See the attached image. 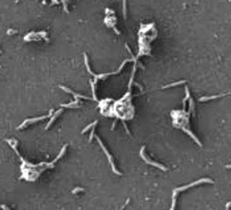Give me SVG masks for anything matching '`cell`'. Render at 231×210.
<instances>
[{
  "instance_id": "1",
  "label": "cell",
  "mask_w": 231,
  "mask_h": 210,
  "mask_svg": "<svg viewBox=\"0 0 231 210\" xmlns=\"http://www.w3.org/2000/svg\"><path fill=\"white\" fill-rule=\"evenodd\" d=\"M6 142L9 144V146L15 151V153L18 155V156L19 157V159L21 160V179H24L27 181H35L39 178V176L41 175L42 172H44L46 169H49V168H54L56 163L62 158L66 153L67 150V147H68V144H65L62 148L61 152L59 153V155L52 161V162H41L39 164H36V165H33L31 163H29L28 161H26L22 156L19 153L18 148H17V144H18V141L16 139H7Z\"/></svg>"
},
{
  "instance_id": "2",
  "label": "cell",
  "mask_w": 231,
  "mask_h": 210,
  "mask_svg": "<svg viewBox=\"0 0 231 210\" xmlns=\"http://www.w3.org/2000/svg\"><path fill=\"white\" fill-rule=\"evenodd\" d=\"M203 182H207V183H214V180H211V179H201V180H198L192 183H189L188 185H185V186H182V187H179V188H177L173 191V194H172V206H171V208L170 209L173 210L175 209V206H176V196H177V194L178 192H183L185 190L190 188V187H194L198 184H201V183H203Z\"/></svg>"
},
{
  "instance_id": "3",
  "label": "cell",
  "mask_w": 231,
  "mask_h": 210,
  "mask_svg": "<svg viewBox=\"0 0 231 210\" xmlns=\"http://www.w3.org/2000/svg\"><path fill=\"white\" fill-rule=\"evenodd\" d=\"M53 113H54V109H51L50 111H49V113H48V115H45V116H42V117H39V118H31V119H27V120H25L19 127H18V129L19 130H20V129H24L26 126H28V125H30V124H32V123H34V122H37V121H40V120H45L46 118H51V116L53 115Z\"/></svg>"
},
{
  "instance_id": "4",
  "label": "cell",
  "mask_w": 231,
  "mask_h": 210,
  "mask_svg": "<svg viewBox=\"0 0 231 210\" xmlns=\"http://www.w3.org/2000/svg\"><path fill=\"white\" fill-rule=\"evenodd\" d=\"M95 138L97 139L98 143L100 144V145H101V147H102L103 151H104V152L106 153V156H107V158H108V161H109V163H110V165H111V167H112V170H113V172H114V173H116L117 175H122V173H121V172H119L118 170H117V168H116V166H115L114 162H113V159H112V156H111V155L109 154V152H108L107 149L106 148V146H105V145L103 144V143L101 142V140L99 139V137L95 135Z\"/></svg>"
},
{
  "instance_id": "5",
  "label": "cell",
  "mask_w": 231,
  "mask_h": 210,
  "mask_svg": "<svg viewBox=\"0 0 231 210\" xmlns=\"http://www.w3.org/2000/svg\"><path fill=\"white\" fill-rule=\"evenodd\" d=\"M144 149H145V146H142L141 149H140V157H141L147 164H150V165L154 166V167H159L160 169H162V170H164V171H167V168L166 167H164V166L161 165V164H158V163H156V162L151 161L149 158H147V157L145 156V155H144Z\"/></svg>"
},
{
  "instance_id": "6",
  "label": "cell",
  "mask_w": 231,
  "mask_h": 210,
  "mask_svg": "<svg viewBox=\"0 0 231 210\" xmlns=\"http://www.w3.org/2000/svg\"><path fill=\"white\" fill-rule=\"evenodd\" d=\"M63 110H64V109L60 108V109H58L57 112H54V113H53V115L51 116V119H50V120H49V122L47 123V125L45 126V130H48V129H49V127H50V126H51V125L55 122V120L57 119V117L61 114L62 112H63Z\"/></svg>"
},
{
  "instance_id": "7",
  "label": "cell",
  "mask_w": 231,
  "mask_h": 210,
  "mask_svg": "<svg viewBox=\"0 0 231 210\" xmlns=\"http://www.w3.org/2000/svg\"><path fill=\"white\" fill-rule=\"evenodd\" d=\"M227 94H218V95H213V96H208V97H201L199 99L200 102H204V101H209V100H212V99H216V98H219L221 96H225Z\"/></svg>"
},
{
  "instance_id": "8",
  "label": "cell",
  "mask_w": 231,
  "mask_h": 210,
  "mask_svg": "<svg viewBox=\"0 0 231 210\" xmlns=\"http://www.w3.org/2000/svg\"><path fill=\"white\" fill-rule=\"evenodd\" d=\"M186 82H187V81H179V82H173V83H169V84H167V85H165V86H163L162 88H163V89H167V88H170V87H174V86L182 84V83H184Z\"/></svg>"
},
{
  "instance_id": "9",
  "label": "cell",
  "mask_w": 231,
  "mask_h": 210,
  "mask_svg": "<svg viewBox=\"0 0 231 210\" xmlns=\"http://www.w3.org/2000/svg\"><path fill=\"white\" fill-rule=\"evenodd\" d=\"M97 122H98V120H95V121H93V122H92V124L88 125V126H87L86 128H84V129H83V130L81 131V133H85V132H87V131H88V130H89V129H90L91 127H92V126H93V125H95V124H97Z\"/></svg>"
},
{
  "instance_id": "10",
  "label": "cell",
  "mask_w": 231,
  "mask_h": 210,
  "mask_svg": "<svg viewBox=\"0 0 231 210\" xmlns=\"http://www.w3.org/2000/svg\"><path fill=\"white\" fill-rule=\"evenodd\" d=\"M96 125V124H95ZM95 125H93L92 126V132H91V134H90V138H89V142H92V138H93V136H94V131H95Z\"/></svg>"
},
{
  "instance_id": "11",
  "label": "cell",
  "mask_w": 231,
  "mask_h": 210,
  "mask_svg": "<svg viewBox=\"0 0 231 210\" xmlns=\"http://www.w3.org/2000/svg\"><path fill=\"white\" fill-rule=\"evenodd\" d=\"M123 17L126 19L127 18V9H126V0H123Z\"/></svg>"
},
{
  "instance_id": "12",
  "label": "cell",
  "mask_w": 231,
  "mask_h": 210,
  "mask_svg": "<svg viewBox=\"0 0 231 210\" xmlns=\"http://www.w3.org/2000/svg\"><path fill=\"white\" fill-rule=\"evenodd\" d=\"M82 191H83V189H82V188H80V187H78V188L74 189V190L72 191V193H73V194H77V193H79V192H82Z\"/></svg>"
},
{
  "instance_id": "13",
  "label": "cell",
  "mask_w": 231,
  "mask_h": 210,
  "mask_svg": "<svg viewBox=\"0 0 231 210\" xmlns=\"http://www.w3.org/2000/svg\"><path fill=\"white\" fill-rule=\"evenodd\" d=\"M16 32H17L16 31H13V30H11V29L7 31V33H8V34H13V33H16Z\"/></svg>"
},
{
  "instance_id": "14",
  "label": "cell",
  "mask_w": 231,
  "mask_h": 210,
  "mask_svg": "<svg viewBox=\"0 0 231 210\" xmlns=\"http://www.w3.org/2000/svg\"><path fill=\"white\" fill-rule=\"evenodd\" d=\"M226 167H227V168H231V165H227L226 166Z\"/></svg>"
},
{
  "instance_id": "15",
  "label": "cell",
  "mask_w": 231,
  "mask_h": 210,
  "mask_svg": "<svg viewBox=\"0 0 231 210\" xmlns=\"http://www.w3.org/2000/svg\"><path fill=\"white\" fill-rule=\"evenodd\" d=\"M0 53H1V50H0Z\"/></svg>"
},
{
  "instance_id": "16",
  "label": "cell",
  "mask_w": 231,
  "mask_h": 210,
  "mask_svg": "<svg viewBox=\"0 0 231 210\" xmlns=\"http://www.w3.org/2000/svg\"><path fill=\"white\" fill-rule=\"evenodd\" d=\"M229 1H231V0H229Z\"/></svg>"
}]
</instances>
